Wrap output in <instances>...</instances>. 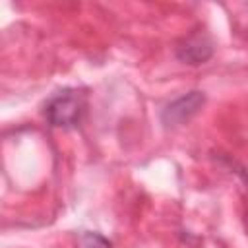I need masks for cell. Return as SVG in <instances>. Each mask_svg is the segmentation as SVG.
<instances>
[{
  "label": "cell",
  "mask_w": 248,
  "mask_h": 248,
  "mask_svg": "<svg viewBox=\"0 0 248 248\" xmlns=\"http://www.w3.org/2000/svg\"><path fill=\"white\" fill-rule=\"evenodd\" d=\"M85 112V95L79 89L66 87L54 93L45 105V116L50 126L76 128Z\"/></svg>",
  "instance_id": "6da1fadb"
},
{
  "label": "cell",
  "mask_w": 248,
  "mask_h": 248,
  "mask_svg": "<svg viewBox=\"0 0 248 248\" xmlns=\"http://www.w3.org/2000/svg\"><path fill=\"white\" fill-rule=\"evenodd\" d=\"M205 103V95L203 91H188L176 99H172L161 112V120L165 126H182L184 122H188L194 114L200 112V108Z\"/></svg>",
  "instance_id": "7a4b0ae2"
},
{
  "label": "cell",
  "mask_w": 248,
  "mask_h": 248,
  "mask_svg": "<svg viewBox=\"0 0 248 248\" xmlns=\"http://www.w3.org/2000/svg\"><path fill=\"white\" fill-rule=\"evenodd\" d=\"M213 56V43L205 33H194L176 46V58L182 64L200 66Z\"/></svg>",
  "instance_id": "3957f363"
},
{
  "label": "cell",
  "mask_w": 248,
  "mask_h": 248,
  "mask_svg": "<svg viewBox=\"0 0 248 248\" xmlns=\"http://www.w3.org/2000/svg\"><path fill=\"white\" fill-rule=\"evenodd\" d=\"M81 242H83V248H114L112 242L99 232H83Z\"/></svg>",
  "instance_id": "277c9868"
}]
</instances>
